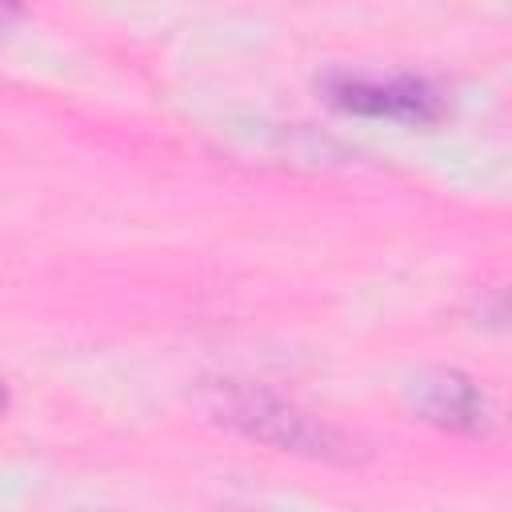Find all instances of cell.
<instances>
[{
    "label": "cell",
    "instance_id": "1",
    "mask_svg": "<svg viewBox=\"0 0 512 512\" xmlns=\"http://www.w3.org/2000/svg\"><path fill=\"white\" fill-rule=\"evenodd\" d=\"M212 416L260 444H272L284 452H308V456H328V460L348 456V444L336 428H328L312 412H304L272 392H260V388H240V384L216 388Z\"/></svg>",
    "mask_w": 512,
    "mask_h": 512
},
{
    "label": "cell",
    "instance_id": "3",
    "mask_svg": "<svg viewBox=\"0 0 512 512\" xmlns=\"http://www.w3.org/2000/svg\"><path fill=\"white\" fill-rule=\"evenodd\" d=\"M408 408L444 428V432H464V436H484L492 428V400L488 392L456 372V368H432V372H420L412 384H408Z\"/></svg>",
    "mask_w": 512,
    "mask_h": 512
},
{
    "label": "cell",
    "instance_id": "2",
    "mask_svg": "<svg viewBox=\"0 0 512 512\" xmlns=\"http://www.w3.org/2000/svg\"><path fill=\"white\" fill-rule=\"evenodd\" d=\"M324 96L356 116H384V120H404V124H432L444 116V100L428 80L416 76H352L336 72L324 80Z\"/></svg>",
    "mask_w": 512,
    "mask_h": 512
},
{
    "label": "cell",
    "instance_id": "4",
    "mask_svg": "<svg viewBox=\"0 0 512 512\" xmlns=\"http://www.w3.org/2000/svg\"><path fill=\"white\" fill-rule=\"evenodd\" d=\"M8 404H12V396H8V384H4V376H0V416L8 412Z\"/></svg>",
    "mask_w": 512,
    "mask_h": 512
}]
</instances>
